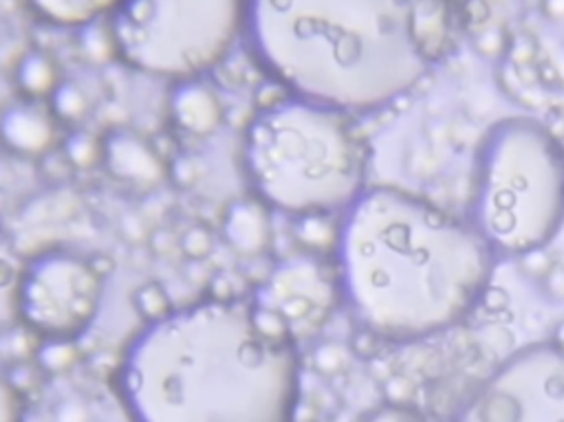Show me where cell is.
<instances>
[{"instance_id": "e0dca14e", "label": "cell", "mask_w": 564, "mask_h": 422, "mask_svg": "<svg viewBox=\"0 0 564 422\" xmlns=\"http://www.w3.org/2000/svg\"><path fill=\"white\" fill-rule=\"evenodd\" d=\"M52 111L56 113L58 119L65 122H76L84 115L87 111V98L78 87L71 84H60V89L52 95Z\"/></svg>"}, {"instance_id": "277c9868", "label": "cell", "mask_w": 564, "mask_h": 422, "mask_svg": "<svg viewBox=\"0 0 564 422\" xmlns=\"http://www.w3.org/2000/svg\"><path fill=\"white\" fill-rule=\"evenodd\" d=\"M245 170L269 209L301 218L345 214L364 192L366 150L347 113L290 98L251 119Z\"/></svg>"}, {"instance_id": "6da1fadb", "label": "cell", "mask_w": 564, "mask_h": 422, "mask_svg": "<svg viewBox=\"0 0 564 422\" xmlns=\"http://www.w3.org/2000/svg\"><path fill=\"white\" fill-rule=\"evenodd\" d=\"M117 385L133 422H294L298 339L256 299H203L150 321Z\"/></svg>"}, {"instance_id": "5b68a950", "label": "cell", "mask_w": 564, "mask_h": 422, "mask_svg": "<svg viewBox=\"0 0 564 422\" xmlns=\"http://www.w3.org/2000/svg\"><path fill=\"white\" fill-rule=\"evenodd\" d=\"M470 225L496 258L544 251L564 225V146L538 119L509 117L485 135Z\"/></svg>"}, {"instance_id": "9c48e42d", "label": "cell", "mask_w": 564, "mask_h": 422, "mask_svg": "<svg viewBox=\"0 0 564 422\" xmlns=\"http://www.w3.org/2000/svg\"><path fill=\"white\" fill-rule=\"evenodd\" d=\"M336 293H340L338 277H329L316 262L298 260L280 266L256 301L285 319L298 339L320 328L331 312Z\"/></svg>"}, {"instance_id": "8992f818", "label": "cell", "mask_w": 564, "mask_h": 422, "mask_svg": "<svg viewBox=\"0 0 564 422\" xmlns=\"http://www.w3.org/2000/svg\"><path fill=\"white\" fill-rule=\"evenodd\" d=\"M245 27V0H120L109 41L133 69L196 80L214 69Z\"/></svg>"}, {"instance_id": "5bb4252c", "label": "cell", "mask_w": 564, "mask_h": 422, "mask_svg": "<svg viewBox=\"0 0 564 422\" xmlns=\"http://www.w3.org/2000/svg\"><path fill=\"white\" fill-rule=\"evenodd\" d=\"M36 16L56 27H87L102 16H111L120 0H27Z\"/></svg>"}, {"instance_id": "52a82bcc", "label": "cell", "mask_w": 564, "mask_h": 422, "mask_svg": "<svg viewBox=\"0 0 564 422\" xmlns=\"http://www.w3.org/2000/svg\"><path fill=\"white\" fill-rule=\"evenodd\" d=\"M454 422H564V347L533 343L498 365Z\"/></svg>"}, {"instance_id": "7c38bea8", "label": "cell", "mask_w": 564, "mask_h": 422, "mask_svg": "<svg viewBox=\"0 0 564 422\" xmlns=\"http://www.w3.org/2000/svg\"><path fill=\"white\" fill-rule=\"evenodd\" d=\"M269 207L256 198H242L234 203L223 220V233L229 247L242 255H258L269 247L271 225Z\"/></svg>"}, {"instance_id": "4fadbf2b", "label": "cell", "mask_w": 564, "mask_h": 422, "mask_svg": "<svg viewBox=\"0 0 564 422\" xmlns=\"http://www.w3.org/2000/svg\"><path fill=\"white\" fill-rule=\"evenodd\" d=\"M5 141L16 155L41 157L56 141V124L49 113L36 104L14 106L5 115L3 124Z\"/></svg>"}, {"instance_id": "7a4b0ae2", "label": "cell", "mask_w": 564, "mask_h": 422, "mask_svg": "<svg viewBox=\"0 0 564 422\" xmlns=\"http://www.w3.org/2000/svg\"><path fill=\"white\" fill-rule=\"evenodd\" d=\"M251 56L292 98L340 113L417 87L459 36L454 0H245Z\"/></svg>"}, {"instance_id": "9a60e30c", "label": "cell", "mask_w": 564, "mask_h": 422, "mask_svg": "<svg viewBox=\"0 0 564 422\" xmlns=\"http://www.w3.org/2000/svg\"><path fill=\"white\" fill-rule=\"evenodd\" d=\"M16 82L30 100H43L60 89V73L47 54L34 52L21 60Z\"/></svg>"}, {"instance_id": "3957f363", "label": "cell", "mask_w": 564, "mask_h": 422, "mask_svg": "<svg viewBox=\"0 0 564 422\" xmlns=\"http://www.w3.org/2000/svg\"><path fill=\"white\" fill-rule=\"evenodd\" d=\"M494 262L470 223L395 187L364 190L336 238L342 301L364 332L395 343L463 321L483 299Z\"/></svg>"}, {"instance_id": "ac0fdd59", "label": "cell", "mask_w": 564, "mask_h": 422, "mask_svg": "<svg viewBox=\"0 0 564 422\" xmlns=\"http://www.w3.org/2000/svg\"><path fill=\"white\" fill-rule=\"evenodd\" d=\"M41 363L49 372H63L74 363V347L71 341H49L47 347H43Z\"/></svg>"}, {"instance_id": "d6986e66", "label": "cell", "mask_w": 564, "mask_h": 422, "mask_svg": "<svg viewBox=\"0 0 564 422\" xmlns=\"http://www.w3.org/2000/svg\"><path fill=\"white\" fill-rule=\"evenodd\" d=\"M362 422H428L417 409L406 404H384L369 413Z\"/></svg>"}, {"instance_id": "cb8c5ba5", "label": "cell", "mask_w": 564, "mask_h": 422, "mask_svg": "<svg viewBox=\"0 0 564 422\" xmlns=\"http://www.w3.org/2000/svg\"><path fill=\"white\" fill-rule=\"evenodd\" d=\"M553 343H555V345H560V347H564V321H560V323L555 326V332H553Z\"/></svg>"}, {"instance_id": "30bf717a", "label": "cell", "mask_w": 564, "mask_h": 422, "mask_svg": "<svg viewBox=\"0 0 564 422\" xmlns=\"http://www.w3.org/2000/svg\"><path fill=\"white\" fill-rule=\"evenodd\" d=\"M102 163L117 183L139 192H150L166 179V163L159 152L131 130H115L104 139Z\"/></svg>"}, {"instance_id": "603a6c76", "label": "cell", "mask_w": 564, "mask_h": 422, "mask_svg": "<svg viewBox=\"0 0 564 422\" xmlns=\"http://www.w3.org/2000/svg\"><path fill=\"white\" fill-rule=\"evenodd\" d=\"M540 3L546 19L555 23H564V0H540Z\"/></svg>"}, {"instance_id": "7402d4cb", "label": "cell", "mask_w": 564, "mask_h": 422, "mask_svg": "<svg viewBox=\"0 0 564 422\" xmlns=\"http://www.w3.org/2000/svg\"><path fill=\"white\" fill-rule=\"evenodd\" d=\"M546 290L553 299L564 301V269H551L546 273Z\"/></svg>"}, {"instance_id": "44dd1931", "label": "cell", "mask_w": 564, "mask_h": 422, "mask_svg": "<svg viewBox=\"0 0 564 422\" xmlns=\"http://www.w3.org/2000/svg\"><path fill=\"white\" fill-rule=\"evenodd\" d=\"M183 251L190 258H201L210 251V233L203 227H192L185 236H183Z\"/></svg>"}, {"instance_id": "8fae6325", "label": "cell", "mask_w": 564, "mask_h": 422, "mask_svg": "<svg viewBox=\"0 0 564 422\" xmlns=\"http://www.w3.org/2000/svg\"><path fill=\"white\" fill-rule=\"evenodd\" d=\"M170 117L179 130L192 137H207L223 122V104L199 78L185 80L170 95Z\"/></svg>"}, {"instance_id": "ffe728a7", "label": "cell", "mask_w": 564, "mask_h": 422, "mask_svg": "<svg viewBox=\"0 0 564 422\" xmlns=\"http://www.w3.org/2000/svg\"><path fill=\"white\" fill-rule=\"evenodd\" d=\"M23 418H25L23 391L16 385L5 383V387H3V422H23Z\"/></svg>"}, {"instance_id": "ba28073f", "label": "cell", "mask_w": 564, "mask_h": 422, "mask_svg": "<svg viewBox=\"0 0 564 422\" xmlns=\"http://www.w3.org/2000/svg\"><path fill=\"white\" fill-rule=\"evenodd\" d=\"M102 273L71 251L34 258L19 286L25 326L47 341H74L87 332L102 304Z\"/></svg>"}, {"instance_id": "2e32d148", "label": "cell", "mask_w": 564, "mask_h": 422, "mask_svg": "<svg viewBox=\"0 0 564 422\" xmlns=\"http://www.w3.org/2000/svg\"><path fill=\"white\" fill-rule=\"evenodd\" d=\"M67 157L78 168H91L104 159V141H98L89 133H76L67 141Z\"/></svg>"}]
</instances>
